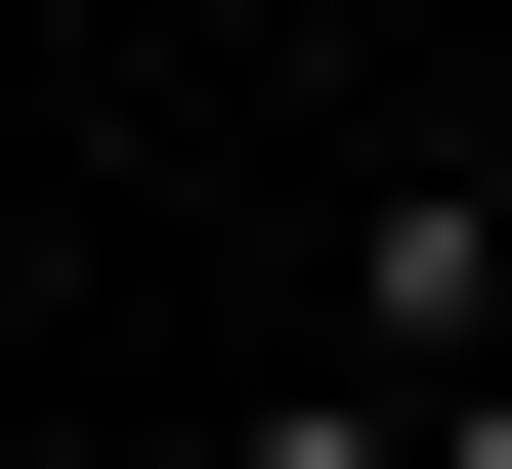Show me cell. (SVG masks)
Listing matches in <instances>:
<instances>
[{
	"instance_id": "1",
	"label": "cell",
	"mask_w": 512,
	"mask_h": 469,
	"mask_svg": "<svg viewBox=\"0 0 512 469\" xmlns=\"http://www.w3.org/2000/svg\"><path fill=\"white\" fill-rule=\"evenodd\" d=\"M342 342H427V384H512V171H384V214H342Z\"/></svg>"
},
{
	"instance_id": "2",
	"label": "cell",
	"mask_w": 512,
	"mask_h": 469,
	"mask_svg": "<svg viewBox=\"0 0 512 469\" xmlns=\"http://www.w3.org/2000/svg\"><path fill=\"white\" fill-rule=\"evenodd\" d=\"M256 469H427V384H256Z\"/></svg>"
},
{
	"instance_id": "3",
	"label": "cell",
	"mask_w": 512,
	"mask_h": 469,
	"mask_svg": "<svg viewBox=\"0 0 512 469\" xmlns=\"http://www.w3.org/2000/svg\"><path fill=\"white\" fill-rule=\"evenodd\" d=\"M427 469H512V384H427Z\"/></svg>"
},
{
	"instance_id": "4",
	"label": "cell",
	"mask_w": 512,
	"mask_h": 469,
	"mask_svg": "<svg viewBox=\"0 0 512 469\" xmlns=\"http://www.w3.org/2000/svg\"><path fill=\"white\" fill-rule=\"evenodd\" d=\"M0 299H43V214H0Z\"/></svg>"
}]
</instances>
